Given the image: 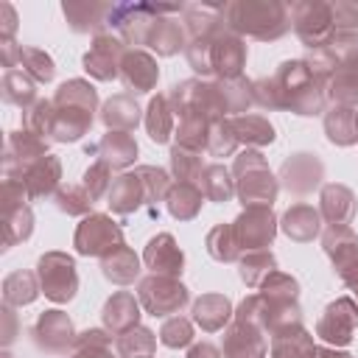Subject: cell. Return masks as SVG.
Instances as JSON below:
<instances>
[{
  "instance_id": "41",
  "label": "cell",
  "mask_w": 358,
  "mask_h": 358,
  "mask_svg": "<svg viewBox=\"0 0 358 358\" xmlns=\"http://www.w3.org/2000/svg\"><path fill=\"white\" fill-rule=\"evenodd\" d=\"M327 95L341 103V106H355L358 103V70L352 67H336V73L327 81Z\"/></svg>"
},
{
  "instance_id": "47",
  "label": "cell",
  "mask_w": 358,
  "mask_h": 358,
  "mask_svg": "<svg viewBox=\"0 0 358 358\" xmlns=\"http://www.w3.org/2000/svg\"><path fill=\"white\" fill-rule=\"evenodd\" d=\"M260 291H263V296H266L268 302H296V296H299V282H296L294 277L282 274V271H271V274L263 280Z\"/></svg>"
},
{
  "instance_id": "17",
  "label": "cell",
  "mask_w": 358,
  "mask_h": 358,
  "mask_svg": "<svg viewBox=\"0 0 358 358\" xmlns=\"http://www.w3.org/2000/svg\"><path fill=\"white\" fill-rule=\"evenodd\" d=\"M143 263H145V268H151V274L179 277V274H182L185 255H182V249L176 246L173 235L162 232V235H157V238L148 241L145 255H143Z\"/></svg>"
},
{
  "instance_id": "18",
  "label": "cell",
  "mask_w": 358,
  "mask_h": 358,
  "mask_svg": "<svg viewBox=\"0 0 358 358\" xmlns=\"http://www.w3.org/2000/svg\"><path fill=\"white\" fill-rule=\"evenodd\" d=\"M157 59L145 50H126L123 64H120V78L126 84V90L131 92H148L157 84Z\"/></svg>"
},
{
  "instance_id": "24",
  "label": "cell",
  "mask_w": 358,
  "mask_h": 358,
  "mask_svg": "<svg viewBox=\"0 0 358 358\" xmlns=\"http://www.w3.org/2000/svg\"><path fill=\"white\" fill-rule=\"evenodd\" d=\"M319 215L330 227L350 224V218L355 215V196H352V190L344 187V185H324L322 187V210H319Z\"/></svg>"
},
{
  "instance_id": "57",
  "label": "cell",
  "mask_w": 358,
  "mask_h": 358,
  "mask_svg": "<svg viewBox=\"0 0 358 358\" xmlns=\"http://www.w3.org/2000/svg\"><path fill=\"white\" fill-rule=\"evenodd\" d=\"M187 358H221V352H218V350H215L213 344L201 341V344H193V347H190Z\"/></svg>"
},
{
  "instance_id": "37",
  "label": "cell",
  "mask_w": 358,
  "mask_h": 358,
  "mask_svg": "<svg viewBox=\"0 0 358 358\" xmlns=\"http://www.w3.org/2000/svg\"><path fill=\"white\" fill-rule=\"evenodd\" d=\"M53 103H56V106H81V109L95 112V106H98V92H95V87H92L90 81H84V78H70V81H64V84L56 90Z\"/></svg>"
},
{
  "instance_id": "40",
  "label": "cell",
  "mask_w": 358,
  "mask_h": 358,
  "mask_svg": "<svg viewBox=\"0 0 358 358\" xmlns=\"http://www.w3.org/2000/svg\"><path fill=\"white\" fill-rule=\"evenodd\" d=\"M199 187H201V193H204L210 201H229L232 193H235V185H232L229 171H227L224 165H218V162H213V165L204 168Z\"/></svg>"
},
{
  "instance_id": "48",
  "label": "cell",
  "mask_w": 358,
  "mask_h": 358,
  "mask_svg": "<svg viewBox=\"0 0 358 358\" xmlns=\"http://www.w3.org/2000/svg\"><path fill=\"white\" fill-rule=\"evenodd\" d=\"M109 344H112V338L103 330H87L76 338V347H73L70 358H115Z\"/></svg>"
},
{
  "instance_id": "3",
  "label": "cell",
  "mask_w": 358,
  "mask_h": 358,
  "mask_svg": "<svg viewBox=\"0 0 358 358\" xmlns=\"http://www.w3.org/2000/svg\"><path fill=\"white\" fill-rule=\"evenodd\" d=\"M235 176H238V199L243 207H271L277 199V179L268 171L260 151H243L235 157Z\"/></svg>"
},
{
  "instance_id": "2",
  "label": "cell",
  "mask_w": 358,
  "mask_h": 358,
  "mask_svg": "<svg viewBox=\"0 0 358 358\" xmlns=\"http://www.w3.org/2000/svg\"><path fill=\"white\" fill-rule=\"evenodd\" d=\"M224 22L238 36L280 39L291 28V14L277 0H241L224 6Z\"/></svg>"
},
{
  "instance_id": "35",
  "label": "cell",
  "mask_w": 358,
  "mask_h": 358,
  "mask_svg": "<svg viewBox=\"0 0 358 358\" xmlns=\"http://www.w3.org/2000/svg\"><path fill=\"white\" fill-rule=\"evenodd\" d=\"M39 277L31 271H14L3 280V299L8 308H20V305H31L39 294Z\"/></svg>"
},
{
  "instance_id": "11",
  "label": "cell",
  "mask_w": 358,
  "mask_h": 358,
  "mask_svg": "<svg viewBox=\"0 0 358 358\" xmlns=\"http://www.w3.org/2000/svg\"><path fill=\"white\" fill-rule=\"evenodd\" d=\"M210 64H213V76H218L221 81L238 78L246 64L243 36H238L229 28H221L218 34H213L210 36Z\"/></svg>"
},
{
  "instance_id": "19",
  "label": "cell",
  "mask_w": 358,
  "mask_h": 358,
  "mask_svg": "<svg viewBox=\"0 0 358 358\" xmlns=\"http://www.w3.org/2000/svg\"><path fill=\"white\" fill-rule=\"evenodd\" d=\"M59 179H62V162L53 154H45L17 182L25 187L28 199H42V196H50L59 187Z\"/></svg>"
},
{
  "instance_id": "4",
  "label": "cell",
  "mask_w": 358,
  "mask_h": 358,
  "mask_svg": "<svg viewBox=\"0 0 358 358\" xmlns=\"http://www.w3.org/2000/svg\"><path fill=\"white\" fill-rule=\"evenodd\" d=\"M36 277H39V288L50 302H70L78 291V274H76V263L70 255L64 252H45L36 263Z\"/></svg>"
},
{
  "instance_id": "51",
  "label": "cell",
  "mask_w": 358,
  "mask_h": 358,
  "mask_svg": "<svg viewBox=\"0 0 358 358\" xmlns=\"http://www.w3.org/2000/svg\"><path fill=\"white\" fill-rule=\"evenodd\" d=\"M56 207H59L62 213H67V215H84V213H90L92 199H90V193H87L84 187L67 185V187H62V190L56 193Z\"/></svg>"
},
{
  "instance_id": "26",
  "label": "cell",
  "mask_w": 358,
  "mask_h": 358,
  "mask_svg": "<svg viewBox=\"0 0 358 358\" xmlns=\"http://www.w3.org/2000/svg\"><path fill=\"white\" fill-rule=\"evenodd\" d=\"M62 11L73 31L87 34V31H98L101 25H106L112 3H64Z\"/></svg>"
},
{
  "instance_id": "6",
  "label": "cell",
  "mask_w": 358,
  "mask_h": 358,
  "mask_svg": "<svg viewBox=\"0 0 358 358\" xmlns=\"http://www.w3.org/2000/svg\"><path fill=\"white\" fill-rule=\"evenodd\" d=\"M73 243H76V252H78V255H87V257H90V255H92V257H106L109 252H115L117 246H123V232H120V227H117L109 215L92 213V215H87V218L78 224Z\"/></svg>"
},
{
  "instance_id": "56",
  "label": "cell",
  "mask_w": 358,
  "mask_h": 358,
  "mask_svg": "<svg viewBox=\"0 0 358 358\" xmlns=\"http://www.w3.org/2000/svg\"><path fill=\"white\" fill-rule=\"evenodd\" d=\"M0 42H14V31H17V14L11 8V3H0Z\"/></svg>"
},
{
  "instance_id": "39",
  "label": "cell",
  "mask_w": 358,
  "mask_h": 358,
  "mask_svg": "<svg viewBox=\"0 0 358 358\" xmlns=\"http://www.w3.org/2000/svg\"><path fill=\"white\" fill-rule=\"evenodd\" d=\"M238 268H241V280H243L246 285L260 288V285H263V280H266L271 271H277V260H274V255H271V252L257 249V252L243 255V257H241V263H238Z\"/></svg>"
},
{
  "instance_id": "1",
  "label": "cell",
  "mask_w": 358,
  "mask_h": 358,
  "mask_svg": "<svg viewBox=\"0 0 358 358\" xmlns=\"http://www.w3.org/2000/svg\"><path fill=\"white\" fill-rule=\"evenodd\" d=\"M271 87L280 109H291L296 115H319L324 106V84L310 73L305 59L282 62L271 76Z\"/></svg>"
},
{
  "instance_id": "21",
  "label": "cell",
  "mask_w": 358,
  "mask_h": 358,
  "mask_svg": "<svg viewBox=\"0 0 358 358\" xmlns=\"http://www.w3.org/2000/svg\"><path fill=\"white\" fill-rule=\"evenodd\" d=\"M313 355H316L313 336L302 324H291L271 333V358H313Z\"/></svg>"
},
{
  "instance_id": "14",
  "label": "cell",
  "mask_w": 358,
  "mask_h": 358,
  "mask_svg": "<svg viewBox=\"0 0 358 358\" xmlns=\"http://www.w3.org/2000/svg\"><path fill=\"white\" fill-rule=\"evenodd\" d=\"M34 341L48 352H67V347H76V327L67 313L62 310H45L34 324Z\"/></svg>"
},
{
  "instance_id": "12",
  "label": "cell",
  "mask_w": 358,
  "mask_h": 358,
  "mask_svg": "<svg viewBox=\"0 0 358 358\" xmlns=\"http://www.w3.org/2000/svg\"><path fill=\"white\" fill-rule=\"evenodd\" d=\"M48 154V143L45 137L22 129V131H11L6 140V157H3V171L6 179H20L36 159H42Z\"/></svg>"
},
{
  "instance_id": "33",
  "label": "cell",
  "mask_w": 358,
  "mask_h": 358,
  "mask_svg": "<svg viewBox=\"0 0 358 358\" xmlns=\"http://www.w3.org/2000/svg\"><path fill=\"white\" fill-rule=\"evenodd\" d=\"M3 101L14 103V106H20L25 112L28 106H34L39 101L36 98V81L28 73H22L20 67L6 70V76H3Z\"/></svg>"
},
{
  "instance_id": "10",
  "label": "cell",
  "mask_w": 358,
  "mask_h": 358,
  "mask_svg": "<svg viewBox=\"0 0 358 358\" xmlns=\"http://www.w3.org/2000/svg\"><path fill=\"white\" fill-rule=\"evenodd\" d=\"M126 56V42L115 34H95L92 48L84 53V70L98 81H112L120 76Z\"/></svg>"
},
{
  "instance_id": "32",
  "label": "cell",
  "mask_w": 358,
  "mask_h": 358,
  "mask_svg": "<svg viewBox=\"0 0 358 358\" xmlns=\"http://www.w3.org/2000/svg\"><path fill=\"white\" fill-rule=\"evenodd\" d=\"M324 131H327L330 143H336V145H352V143H358L355 109L336 103V106L324 115Z\"/></svg>"
},
{
  "instance_id": "8",
  "label": "cell",
  "mask_w": 358,
  "mask_h": 358,
  "mask_svg": "<svg viewBox=\"0 0 358 358\" xmlns=\"http://www.w3.org/2000/svg\"><path fill=\"white\" fill-rule=\"evenodd\" d=\"M140 305L151 313V316H168V313H179L190 294L187 288L176 280V277H162V274H151L145 280H140Z\"/></svg>"
},
{
  "instance_id": "9",
  "label": "cell",
  "mask_w": 358,
  "mask_h": 358,
  "mask_svg": "<svg viewBox=\"0 0 358 358\" xmlns=\"http://www.w3.org/2000/svg\"><path fill=\"white\" fill-rule=\"evenodd\" d=\"M235 241L241 252H257L266 249L274 235H277V218L271 207H246L235 221H232Z\"/></svg>"
},
{
  "instance_id": "27",
  "label": "cell",
  "mask_w": 358,
  "mask_h": 358,
  "mask_svg": "<svg viewBox=\"0 0 358 358\" xmlns=\"http://www.w3.org/2000/svg\"><path fill=\"white\" fill-rule=\"evenodd\" d=\"M101 162H106L109 168H126L129 162H134L137 157V143L131 140L129 131H109L103 134V140L92 148Z\"/></svg>"
},
{
  "instance_id": "30",
  "label": "cell",
  "mask_w": 358,
  "mask_h": 358,
  "mask_svg": "<svg viewBox=\"0 0 358 358\" xmlns=\"http://www.w3.org/2000/svg\"><path fill=\"white\" fill-rule=\"evenodd\" d=\"M319 224H322V215L310 207V204H294L285 218H282V232L294 241H313L319 235Z\"/></svg>"
},
{
  "instance_id": "42",
  "label": "cell",
  "mask_w": 358,
  "mask_h": 358,
  "mask_svg": "<svg viewBox=\"0 0 358 358\" xmlns=\"http://www.w3.org/2000/svg\"><path fill=\"white\" fill-rule=\"evenodd\" d=\"M171 168H173V176H176L179 182L196 185V182H201V173H204L207 165L201 162V154H199V151L173 145V148H171Z\"/></svg>"
},
{
  "instance_id": "22",
  "label": "cell",
  "mask_w": 358,
  "mask_h": 358,
  "mask_svg": "<svg viewBox=\"0 0 358 358\" xmlns=\"http://www.w3.org/2000/svg\"><path fill=\"white\" fill-rule=\"evenodd\" d=\"M137 319H140V302L129 291L112 294V299L103 305V324L106 330H112V336H120L137 327Z\"/></svg>"
},
{
  "instance_id": "34",
  "label": "cell",
  "mask_w": 358,
  "mask_h": 358,
  "mask_svg": "<svg viewBox=\"0 0 358 358\" xmlns=\"http://www.w3.org/2000/svg\"><path fill=\"white\" fill-rule=\"evenodd\" d=\"M165 201H168V213H171L173 218L187 221V218H193V215L199 213V207H201V201H204V193H201L199 185L176 182V185H171Z\"/></svg>"
},
{
  "instance_id": "55",
  "label": "cell",
  "mask_w": 358,
  "mask_h": 358,
  "mask_svg": "<svg viewBox=\"0 0 358 358\" xmlns=\"http://www.w3.org/2000/svg\"><path fill=\"white\" fill-rule=\"evenodd\" d=\"M333 8V34H358V6L355 3H330Z\"/></svg>"
},
{
  "instance_id": "20",
  "label": "cell",
  "mask_w": 358,
  "mask_h": 358,
  "mask_svg": "<svg viewBox=\"0 0 358 358\" xmlns=\"http://www.w3.org/2000/svg\"><path fill=\"white\" fill-rule=\"evenodd\" d=\"M322 246L327 252V257L333 260L338 277L358 263V235L347 227V224H338V227H330L322 238Z\"/></svg>"
},
{
  "instance_id": "60",
  "label": "cell",
  "mask_w": 358,
  "mask_h": 358,
  "mask_svg": "<svg viewBox=\"0 0 358 358\" xmlns=\"http://www.w3.org/2000/svg\"><path fill=\"white\" fill-rule=\"evenodd\" d=\"M355 123H358V109H355Z\"/></svg>"
},
{
  "instance_id": "29",
  "label": "cell",
  "mask_w": 358,
  "mask_h": 358,
  "mask_svg": "<svg viewBox=\"0 0 358 358\" xmlns=\"http://www.w3.org/2000/svg\"><path fill=\"white\" fill-rule=\"evenodd\" d=\"M101 120L106 123L109 131H131L140 123V106L134 103L131 95H115L103 103Z\"/></svg>"
},
{
  "instance_id": "44",
  "label": "cell",
  "mask_w": 358,
  "mask_h": 358,
  "mask_svg": "<svg viewBox=\"0 0 358 358\" xmlns=\"http://www.w3.org/2000/svg\"><path fill=\"white\" fill-rule=\"evenodd\" d=\"M20 70L28 73L36 84H48L56 73L53 59L39 48H20Z\"/></svg>"
},
{
  "instance_id": "50",
  "label": "cell",
  "mask_w": 358,
  "mask_h": 358,
  "mask_svg": "<svg viewBox=\"0 0 358 358\" xmlns=\"http://www.w3.org/2000/svg\"><path fill=\"white\" fill-rule=\"evenodd\" d=\"M134 173L140 176V182H143V187H145L148 204H151V201H159V199H165V196H168V190H171V179H168V173H165L162 168L140 165Z\"/></svg>"
},
{
  "instance_id": "13",
  "label": "cell",
  "mask_w": 358,
  "mask_h": 358,
  "mask_svg": "<svg viewBox=\"0 0 358 358\" xmlns=\"http://www.w3.org/2000/svg\"><path fill=\"white\" fill-rule=\"evenodd\" d=\"M358 327V305L350 296H341L330 302L316 324V336H322L327 344L344 347L352 341V333Z\"/></svg>"
},
{
  "instance_id": "5",
  "label": "cell",
  "mask_w": 358,
  "mask_h": 358,
  "mask_svg": "<svg viewBox=\"0 0 358 358\" xmlns=\"http://www.w3.org/2000/svg\"><path fill=\"white\" fill-rule=\"evenodd\" d=\"M288 14H291V25H294L296 36L310 50L324 48L333 39V8H330V3H319V0L294 3Z\"/></svg>"
},
{
  "instance_id": "31",
  "label": "cell",
  "mask_w": 358,
  "mask_h": 358,
  "mask_svg": "<svg viewBox=\"0 0 358 358\" xmlns=\"http://www.w3.org/2000/svg\"><path fill=\"white\" fill-rule=\"evenodd\" d=\"M101 268H103L106 280H112L117 285H129L140 274V260H137V255L129 246H117L115 252L101 257Z\"/></svg>"
},
{
  "instance_id": "49",
  "label": "cell",
  "mask_w": 358,
  "mask_h": 358,
  "mask_svg": "<svg viewBox=\"0 0 358 358\" xmlns=\"http://www.w3.org/2000/svg\"><path fill=\"white\" fill-rule=\"evenodd\" d=\"M53 117H56V109H53V101H36L34 106L25 109V129L39 134V137H50L53 131Z\"/></svg>"
},
{
  "instance_id": "52",
  "label": "cell",
  "mask_w": 358,
  "mask_h": 358,
  "mask_svg": "<svg viewBox=\"0 0 358 358\" xmlns=\"http://www.w3.org/2000/svg\"><path fill=\"white\" fill-rule=\"evenodd\" d=\"M159 341L165 344V347H171V350H176V347H187L190 341H193V324L185 319V316H171L165 324H162V330H159Z\"/></svg>"
},
{
  "instance_id": "25",
  "label": "cell",
  "mask_w": 358,
  "mask_h": 358,
  "mask_svg": "<svg viewBox=\"0 0 358 358\" xmlns=\"http://www.w3.org/2000/svg\"><path fill=\"white\" fill-rule=\"evenodd\" d=\"M109 207L115 210V213H134L140 204H145L148 201V196H145V187H143V182H140V176L137 173H123V176H117L115 182H112V187H109Z\"/></svg>"
},
{
  "instance_id": "15",
  "label": "cell",
  "mask_w": 358,
  "mask_h": 358,
  "mask_svg": "<svg viewBox=\"0 0 358 358\" xmlns=\"http://www.w3.org/2000/svg\"><path fill=\"white\" fill-rule=\"evenodd\" d=\"M263 327L235 319L224 333V358H266Z\"/></svg>"
},
{
  "instance_id": "23",
  "label": "cell",
  "mask_w": 358,
  "mask_h": 358,
  "mask_svg": "<svg viewBox=\"0 0 358 358\" xmlns=\"http://www.w3.org/2000/svg\"><path fill=\"white\" fill-rule=\"evenodd\" d=\"M145 45L154 48L159 56H173L182 48H187V31H185V25H179V20L157 17L151 31H148Z\"/></svg>"
},
{
  "instance_id": "36",
  "label": "cell",
  "mask_w": 358,
  "mask_h": 358,
  "mask_svg": "<svg viewBox=\"0 0 358 358\" xmlns=\"http://www.w3.org/2000/svg\"><path fill=\"white\" fill-rule=\"evenodd\" d=\"M238 143H246V145H266L274 140V129L266 117L260 115H238L229 120Z\"/></svg>"
},
{
  "instance_id": "53",
  "label": "cell",
  "mask_w": 358,
  "mask_h": 358,
  "mask_svg": "<svg viewBox=\"0 0 358 358\" xmlns=\"http://www.w3.org/2000/svg\"><path fill=\"white\" fill-rule=\"evenodd\" d=\"M235 145H238V137H235V131H232L229 120H215V123L210 126L207 151H210L213 157H227V154H232V151H235Z\"/></svg>"
},
{
  "instance_id": "46",
  "label": "cell",
  "mask_w": 358,
  "mask_h": 358,
  "mask_svg": "<svg viewBox=\"0 0 358 358\" xmlns=\"http://www.w3.org/2000/svg\"><path fill=\"white\" fill-rule=\"evenodd\" d=\"M218 87H221L227 112H246L249 103L255 101V95H252V81H246L243 76H238V78H227V81L218 78Z\"/></svg>"
},
{
  "instance_id": "54",
  "label": "cell",
  "mask_w": 358,
  "mask_h": 358,
  "mask_svg": "<svg viewBox=\"0 0 358 358\" xmlns=\"http://www.w3.org/2000/svg\"><path fill=\"white\" fill-rule=\"evenodd\" d=\"M87 193H90V199L92 201H98L103 193H109V165L106 162H92L90 168H87V173H84V185H81Z\"/></svg>"
},
{
  "instance_id": "58",
  "label": "cell",
  "mask_w": 358,
  "mask_h": 358,
  "mask_svg": "<svg viewBox=\"0 0 358 358\" xmlns=\"http://www.w3.org/2000/svg\"><path fill=\"white\" fill-rule=\"evenodd\" d=\"M313 358H352L350 352H338L333 347H316V355Z\"/></svg>"
},
{
  "instance_id": "7",
  "label": "cell",
  "mask_w": 358,
  "mask_h": 358,
  "mask_svg": "<svg viewBox=\"0 0 358 358\" xmlns=\"http://www.w3.org/2000/svg\"><path fill=\"white\" fill-rule=\"evenodd\" d=\"M34 229V215L28 207V193L17 179L3 182V246L25 241Z\"/></svg>"
},
{
  "instance_id": "38",
  "label": "cell",
  "mask_w": 358,
  "mask_h": 358,
  "mask_svg": "<svg viewBox=\"0 0 358 358\" xmlns=\"http://www.w3.org/2000/svg\"><path fill=\"white\" fill-rule=\"evenodd\" d=\"M145 129H148V137L154 143H165L171 137V131H173V109H171V101L165 95L151 98L148 112H145Z\"/></svg>"
},
{
  "instance_id": "45",
  "label": "cell",
  "mask_w": 358,
  "mask_h": 358,
  "mask_svg": "<svg viewBox=\"0 0 358 358\" xmlns=\"http://www.w3.org/2000/svg\"><path fill=\"white\" fill-rule=\"evenodd\" d=\"M207 252L215 260H221V263H229V260H238L241 257V246L235 241L232 224H218L215 229H210V235H207Z\"/></svg>"
},
{
  "instance_id": "28",
  "label": "cell",
  "mask_w": 358,
  "mask_h": 358,
  "mask_svg": "<svg viewBox=\"0 0 358 358\" xmlns=\"http://www.w3.org/2000/svg\"><path fill=\"white\" fill-rule=\"evenodd\" d=\"M229 316H232V305H229V299L224 294H204L193 305V319L207 333L221 330L229 322Z\"/></svg>"
},
{
  "instance_id": "59",
  "label": "cell",
  "mask_w": 358,
  "mask_h": 358,
  "mask_svg": "<svg viewBox=\"0 0 358 358\" xmlns=\"http://www.w3.org/2000/svg\"><path fill=\"white\" fill-rule=\"evenodd\" d=\"M341 280H344V282L358 294V263H355V266H350V268L341 274Z\"/></svg>"
},
{
  "instance_id": "16",
  "label": "cell",
  "mask_w": 358,
  "mask_h": 358,
  "mask_svg": "<svg viewBox=\"0 0 358 358\" xmlns=\"http://www.w3.org/2000/svg\"><path fill=\"white\" fill-rule=\"evenodd\" d=\"M322 162L313 157V154H294L291 159L282 162V171H280V179L282 185L296 193V196H308L313 187H319L322 182Z\"/></svg>"
},
{
  "instance_id": "43",
  "label": "cell",
  "mask_w": 358,
  "mask_h": 358,
  "mask_svg": "<svg viewBox=\"0 0 358 358\" xmlns=\"http://www.w3.org/2000/svg\"><path fill=\"white\" fill-rule=\"evenodd\" d=\"M154 347H157L154 333L145 330V327H140V324L117 336V352L123 358H148L154 352Z\"/></svg>"
}]
</instances>
